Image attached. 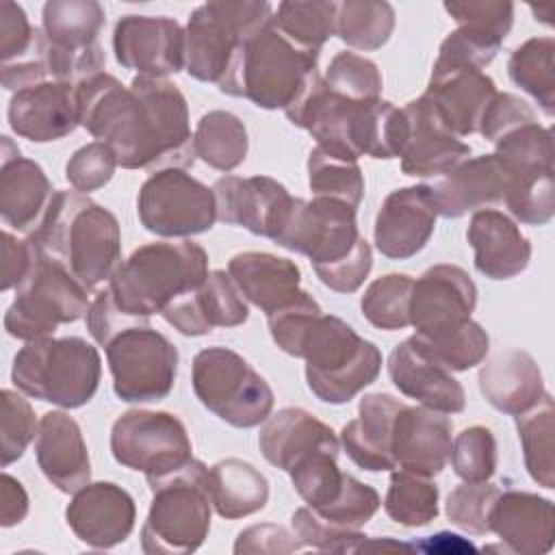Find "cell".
Here are the masks:
<instances>
[{
    "mask_svg": "<svg viewBox=\"0 0 555 555\" xmlns=\"http://www.w3.org/2000/svg\"><path fill=\"white\" fill-rule=\"evenodd\" d=\"M87 291L59 258L35 241L33 264L4 312V330L26 343L52 336L59 325L87 314L91 306Z\"/></svg>",
    "mask_w": 555,
    "mask_h": 555,
    "instance_id": "obj_9",
    "label": "cell"
},
{
    "mask_svg": "<svg viewBox=\"0 0 555 555\" xmlns=\"http://www.w3.org/2000/svg\"><path fill=\"white\" fill-rule=\"evenodd\" d=\"M295 358L306 360V382L312 395L332 405L351 401L382 371L377 345L343 319L323 312L304 327Z\"/></svg>",
    "mask_w": 555,
    "mask_h": 555,
    "instance_id": "obj_6",
    "label": "cell"
},
{
    "mask_svg": "<svg viewBox=\"0 0 555 555\" xmlns=\"http://www.w3.org/2000/svg\"><path fill=\"white\" fill-rule=\"evenodd\" d=\"M477 306V286L457 264H434L414 280L410 325L421 338H434L464 325Z\"/></svg>",
    "mask_w": 555,
    "mask_h": 555,
    "instance_id": "obj_17",
    "label": "cell"
},
{
    "mask_svg": "<svg viewBox=\"0 0 555 555\" xmlns=\"http://www.w3.org/2000/svg\"><path fill=\"white\" fill-rule=\"evenodd\" d=\"M35 455L46 479L65 494L78 492L91 479V460L80 425L67 412L52 410L41 416Z\"/></svg>",
    "mask_w": 555,
    "mask_h": 555,
    "instance_id": "obj_29",
    "label": "cell"
},
{
    "mask_svg": "<svg viewBox=\"0 0 555 555\" xmlns=\"http://www.w3.org/2000/svg\"><path fill=\"white\" fill-rule=\"evenodd\" d=\"M317 50L297 46L271 22L236 50L219 91L267 111H286L317 74Z\"/></svg>",
    "mask_w": 555,
    "mask_h": 555,
    "instance_id": "obj_5",
    "label": "cell"
},
{
    "mask_svg": "<svg viewBox=\"0 0 555 555\" xmlns=\"http://www.w3.org/2000/svg\"><path fill=\"white\" fill-rule=\"evenodd\" d=\"M416 347L436 360L440 366L447 371H468L475 364L483 362L490 349V338L488 332L473 319H468L464 325L444 332L434 338H421V336H410Z\"/></svg>",
    "mask_w": 555,
    "mask_h": 555,
    "instance_id": "obj_46",
    "label": "cell"
},
{
    "mask_svg": "<svg viewBox=\"0 0 555 555\" xmlns=\"http://www.w3.org/2000/svg\"><path fill=\"white\" fill-rule=\"evenodd\" d=\"M35 258V241L15 238L11 232H2V291L17 288L26 278Z\"/></svg>",
    "mask_w": 555,
    "mask_h": 555,
    "instance_id": "obj_63",
    "label": "cell"
},
{
    "mask_svg": "<svg viewBox=\"0 0 555 555\" xmlns=\"http://www.w3.org/2000/svg\"><path fill=\"white\" fill-rule=\"evenodd\" d=\"M104 22V9L95 0H50L43 4V56L50 78L80 85L102 74L106 56L98 37Z\"/></svg>",
    "mask_w": 555,
    "mask_h": 555,
    "instance_id": "obj_12",
    "label": "cell"
},
{
    "mask_svg": "<svg viewBox=\"0 0 555 555\" xmlns=\"http://www.w3.org/2000/svg\"><path fill=\"white\" fill-rule=\"evenodd\" d=\"M152 503L141 527V548L150 555H184L197 551L210 531L212 501L208 466L191 460L182 468L147 479Z\"/></svg>",
    "mask_w": 555,
    "mask_h": 555,
    "instance_id": "obj_7",
    "label": "cell"
},
{
    "mask_svg": "<svg viewBox=\"0 0 555 555\" xmlns=\"http://www.w3.org/2000/svg\"><path fill=\"white\" fill-rule=\"evenodd\" d=\"M78 104L80 126L124 169H184L197 158L186 100L167 78L134 76L124 87L102 72L78 85Z\"/></svg>",
    "mask_w": 555,
    "mask_h": 555,
    "instance_id": "obj_1",
    "label": "cell"
},
{
    "mask_svg": "<svg viewBox=\"0 0 555 555\" xmlns=\"http://www.w3.org/2000/svg\"><path fill=\"white\" fill-rule=\"evenodd\" d=\"M340 447H323L299 457L286 473L297 490V494L308 503V507L319 509L327 505L340 490L345 473L338 468Z\"/></svg>",
    "mask_w": 555,
    "mask_h": 555,
    "instance_id": "obj_48",
    "label": "cell"
},
{
    "mask_svg": "<svg viewBox=\"0 0 555 555\" xmlns=\"http://www.w3.org/2000/svg\"><path fill=\"white\" fill-rule=\"evenodd\" d=\"M9 124L17 137L33 143H50L80 126L78 85L48 78L13 93Z\"/></svg>",
    "mask_w": 555,
    "mask_h": 555,
    "instance_id": "obj_21",
    "label": "cell"
},
{
    "mask_svg": "<svg viewBox=\"0 0 555 555\" xmlns=\"http://www.w3.org/2000/svg\"><path fill=\"white\" fill-rule=\"evenodd\" d=\"M2 169H0V215L2 221L17 232H33L52 197L54 189L41 165L20 154L9 137H2Z\"/></svg>",
    "mask_w": 555,
    "mask_h": 555,
    "instance_id": "obj_26",
    "label": "cell"
},
{
    "mask_svg": "<svg viewBox=\"0 0 555 555\" xmlns=\"http://www.w3.org/2000/svg\"><path fill=\"white\" fill-rule=\"evenodd\" d=\"M102 360L80 336L28 340L13 358L11 379L28 397L59 408H82L100 386Z\"/></svg>",
    "mask_w": 555,
    "mask_h": 555,
    "instance_id": "obj_8",
    "label": "cell"
},
{
    "mask_svg": "<svg viewBox=\"0 0 555 555\" xmlns=\"http://www.w3.org/2000/svg\"><path fill=\"white\" fill-rule=\"evenodd\" d=\"M336 7L338 2L325 0H286L273 11V26L308 50H321V46L336 35Z\"/></svg>",
    "mask_w": 555,
    "mask_h": 555,
    "instance_id": "obj_43",
    "label": "cell"
},
{
    "mask_svg": "<svg viewBox=\"0 0 555 555\" xmlns=\"http://www.w3.org/2000/svg\"><path fill=\"white\" fill-rule=\"evenodd\" d=\"M451 434L453 423L442 412L403 403L392 427L395 468L423 477L438 475L451 457Z\"/></svg>",
    "mask_w": 555,
    "mask_h": 555,
    "instance_id": "obj_23",
    "label": "cell"
},
{
    "mask_svg": "<svg viewBox=\"0 0 555 555\" xmlns=\"http://www.w3.org/2000/svg\"><path fill=\"white\" fill-rule=\"evenodd\" d=\"M163 319L184 336H204L215 327H236L247 321L249 308L228 271H208L206 280L173 299Z\"/></svg>",
    "mask_w": 555,
    "mask_h": 555,
    "instance_id": "obj_24",
    "label": "cell"
},
{
    "mask_svg": "<svg viewBox=\"0 0 555 555\" xmlns=\"http://www.w3.org/2000/svg\"><path fill=\"white\" fill-rule=\"evenodd\" d=\"M195 154L219 171L236 169L247 156L245 124L230 111H208L195 128Z\"/></svg>",
    "mask_w": 555,
    "mask_h": 555,
    "instance_id": "obj_38",
    "label": "cell"
},
{
    "mask_svg": "<svg viewBox=\"0 0 555 555\" xmlns=\"http://www.w3.org/2000/svg\"><path fill=\"white\" fill-rule=\"evenodd\" d=\"M293 533L304 546L330 553H358V551H410V544L390 538H369L360 529H343L325 522L312 507H299L293 514Z\"/></svg>",
    "mask_w": 555,
    "mask_h": 555,
    "instance_id": "obj_40",
    "label": "cell"
},
{
    "mask_svg": "<svg viewBox=\"0 0 555 555\" xmlns=\"http://www.w3.org/2000/svg\"><path fill=\"white\" fill-rule=\"evenodd\" d=\"M507 169L496 154L466 158L453 171L431 184V197L440 217L457 219L470 210L503 202Z\"/></svg>",
    "mask_w": 555,
    "mask_h": 555,
    "instance_id": "obj_31",
    "label": "cell"
},
{
    "mask_svg": "<svg viewBox=\"0 0 555 555\" xmlns=\"http://www.w3.org/2000/svg\"><path fill=\"white\" fill-rule=\"evenodd\" d=\"M453 473L464 481H488L496 470V438L483 425L462 429L451 444Z\"/></svg>",
    "mask_w": 555,
    "mask_h": 555,
    "instance_id": "obj_51",
    "label": "cell"
},
{
    "mask_svg": "<svg viewBox=\"0 0 555 555\" xmlns=\"http://www.w3.org/2000/svg\"><path fill=\"white\" fill-rule=\"evenodd\" d=\"M414 280L405 273H388L369 284L360 299L364 319L379 330H403L410 325V295Z\"/></svg>",
    "mask_w": 555,
    "mask_h": 555,
    "instance_id": "obj_47",
    "label": "cell"
},
{
    "mask_svg": "<svg viewBox=\"0 0 555 555\" xmlns=\"http://www.w3.org/2000/svg\"><path fill=\"white\" fill-rule=\"evenodd\" d=\"M501 490L488 481H464L447 496L444 512L449 520L473 533L486 535L490 533V509Z\"/></svg>",
    "mask_w": 555,
    "mask_h": 555,
    "instance_id": "obj_54",
    "label": "cell"
},
{
    "mask_svg": "<svg viewBox=\"0 0 555 555\" xmlns=\"http://www.w3.org/2000/svg\"><path fill=\"white\" fill-rule=\"evenodd\" d=\"M137 321H147V319H134L128 317L113 299L111 291L104 288L95 295L87 310V330L95 338L100 347H104L115 334H119L124 327L137 323Z\"/></svg>",
    "mask_w": 555,
    "mask_h": 555,
    "instance_id": "obj_62",
    "label": "cell"
},
{
    "mask_svg": "<svg viewBox=\"0 0 555 555\" xmlns=\"http://www.w3.org/2000/svg\"><path fill=\"white\" fill-rule=\"evenodd\" d=\"M258 447L269 464L288 470L299 457L314 449L340 447L330 425L304 408H284L267 418L260 429Z\"/></svg>",
    "mask_w": 555,
    "mask_h": 555,
    "instance_id": "obj_35",
    "label": "cell"
},
{
    "mask_svg": "<svg viewBox=\"0 0 555 555\" xmlns=\"http://www.w3.org/2000/svg\"><path fill=\"white\" fill-rule=\"evenodd\" d=\"M494 93V80L481 69L434 63L429 85L423 95L436 104L457 137H468L479 132L481 117Z\"/></svg>",
    "mask_w": 555,
    "mask_h": 555,
    "instance_id": "obj_28",
    "label": "cell"
},
{
    "mask_svg": "<svg viewBox=\"0 0 555 555\" xmlns=\"http://www.w3.org/2000/svg\"><path fill=\"white\" fill-rule=\"evenodd\" d=\"M438 486L431 477L410 470H392L384 509L397 525L425 527L438 516Z\"/></svg>",
    "mask_w": 555,
    "mask_h": 555,
    "instance_id": "obj_42",
    "label": "cell"
},
{
    "mask_svg": "<svg viewBox=\"0 0 555 555\" xmlns=\"http://www.w3.org/2000/svg\"><path fill=\"white\" fill-rule=\"evenodd\" d=\"M193 390L204 408L223 423L249 429L271 416L273 390L236 351L206 347L193 358Z\"/></svg>",
    "mask_w": 555,
    "mask_h": 555,
    "instance_id": "obj_11",
    "label": "cell"
},
{
    "mask_svg": "<svg viewBox=\"0 0 555 555\" xmlns=\"http://www.w3.org/2000/svg\"><path fill=\"white\" fill-rule=\"evenodd\" d=\"M113 50L121 67L165 78L184 67V30L165 15H124L113 30Z\"/></svg>",
    "mask_w": 555,
    "mask_h": 555,
    "instance_id": "obj_18",
    "label": "cell"
},
{
    "mask_svg": "<svg viewBox=\"0 0 555 555\" xmlns=\"http://www.w3.org/2000/svg\"><path fill=\"white\" fill-rule=\"evenodd\" d=\"M488 520L507 553L542 555L553 548L555 512L544 496L522 490L499 492Z\"/></svg>",
    "mask_w": 555,
    "mask_h": 555,
    "instance_id": "obj_25",
    "label": "cell"
},
{
    "mask_svg": "<svg viewBox=\"0 0 555 555\" xmlns=\"http://www.w3.org/2000/svg\"><path fill=\"white\" fill-rule=\"evenodd\" d=\"M475 251V269L490 280H512L531 260V243L514 219L501 210H475L466 230Z\"/></svg>",
    "mask_w": 555,
    "mask_h": 555,
    "instance_id": "obj_30",
    "label": "cell"
},
{
    "mask_svg": "<svg viewBox=\"0 0 555 555\" xmlns=\"http://www.w3.org/2000/svg\"><path fill=\"white\" fill-rule=\"evenodd\" d=\"M538 121L533 108L520 100L514 93H494V98L490 100L481 124H479V132L483 134V139H488L490 143H496L503 134H507L509 130L522 126V124H531Z\"/></svg>",
    "mask_w": 555,
    "mask_h": 555,
    "instance_id": "obj_60",
    "label": "cell"
},
{
    "mask_svg": "<svg viewBox=\"0 0 555 555\" xmlns=\"http://www.w3.org/2000/svg\"><path fill=\"white\" fill-rule=\"evenodd\" d=\"M30 236L87 288L111 280L121 264L117 217L80 191H56Z\"/></svg>",
    "mask_w": 555,
    "mask_h": 555,
    "instance_id": "obj_3",
    "label": "cell"
},
{
    "mask_svg": "<svg viewBox=\"0 0 555 555\" xmlns=\"http://www.w3.org/2000/svg\"><path fill=\"white\" fill-rule=\"evenodd\" d=\"M271 20L273 7L264 0H215L197 7L184 28L186 74L219 85L236 50Z\"/></svg>",
    "mask_w": 555,
    "mask_h": 555,
    "instance_id": "obj_10",
    "label": "cell"
},
{
    "mask_svg": "<svg viewBox=\"0 0 555 555\" xmlns=\"http://www.w3.org/2000/svg\"><path fill=\"white\" fill-rule=\"evenodd\" d=\"M438 210L427 184L401 186L382 202L373 238L382 256L390 260H405L416 256L431 238Z\"/></svg>",
    "mask_w": 555,
    "mask_h": 555,
    "instance_id": "obj_20",
    "label": "cell"
},
{
    "mask_svg": "<svg viewBox=\"0 0 555 555\" xmlns=\"http://www.w3.org/2000/svg\"><path fill=\"white\" fill-rule=\"evenodd\" d=\"M403 401L388 392H369L360 399L358 418L340 429V444L364 470H395L392 427Z\"/></svg>",
    "mask_w": 555,
    "mask_h": 555,
    "instance_id": "obj_32",
    "label": "cell"
},
{
    "mask_svg": "<svg viewBox=\"0 0 555 555\" xmlns=\"http://www.w3.org/2000/svg\"><path fill=\"white\" fill-rule=\"evenodd\" d=\"M208 492L215 512L234 520L260 512L269 501L267 477L238 457H228L208 468Z\"/></svg>",
    "mask_w": 555,
    "mask_h": 555,
    "instance_id": "obj_36",
    "label": "cell"
},
{
    "mask_svg": "<svg viewBox=\"0 0 555 555\" xmlns=\"http://www.w3.org/2000/svg\"><path fill=\"white\" fill-rule=\"evenodd\" d=\"M46 39L43 30L30 26L26 11L11 2H0V59L2 65L43 56Z\"/></svg>",
    "mask_w": 555,
    "mask_h": 555,
    "instance_id": "obj_55",
    "label": "cell"
},
{
    "mask_svg": "<svg viewBox=\"0 0 555 555\" xmlns=\"http://www.w3.org/2000/svg\"><path fill=\"white\" fill-rule=\"evenodd\" d=\"M117 165L119 163L115 152L106 143L93 141L69 156L65 165V178L76 191L91 193L102 189L113 178Z\"/></svg>",
    "mask_w": 555,
    "mask_h": 555,
    "instance_id": "obj_58",
    "label": "cell"
},
{
    "mask_svg": "<svg viewBox=\"0 0 555 555\" xmlns=\"http://www.w3.org/2000/svg\"><path fill=\"white\" fill-rule=\"evenodd\" d=\"M401 111L405 141L399 158L405 176L442 178L470 156V145L460 141L427 95L410 100Z\"/></svg>",
    "mask_w": 555,
    "mask_h": 555,
    "instance_id": "obj_16",
    "label": "cell"
},
{
    "mask_svg": "<svg viewBox=\"0 0 555 555\" xmlns=\"http://www.w3.org/2000/svg\"><path fill=\"white\" fill-rule=\"evenodd\" d=\"M325 82L332 91L353 102L379 100L384 87L377 65L356 52H338L327 65Z\"/></svg>",
    "mask_w": 555,
    "mask_h": 555,
    "instance_id": "obj_50",
    "label": "cell"
},
{
    "mask_svg": "<svg viewBox=\"0 0 555 555\" xmlns=\"http://www.w3.org/2000/svg\"><path fill=\"white\" fill-rule=\"evenodd\" d=\"M304 544L297 540L295 533L280 525H251L243 529L234 542V553H267V555H284L295 553Z\"/></svg>",
    "mask_w": 555,
    "mask_h": 555,
    "instance_id": "obj_61",
    "label": "cell"
},
{
    "mask_svg": "<svg viewBox=\"0 0 555 555\" xmlns=\"http://www.w3.org/2000/svg\"><path fill=\"white\" fill-rule=\"evenodd\" d=\"M65 520L74 535L93 548H111L124 542L137 520L134 499L113 481H95L74 492Z\"/></svg>",
    "mask_w": 555,
    "mask_h": 555,
    "instance_id": "obj_22",
    "label": "cell"
},
{
    "mask_svg": "<svg viewBox=\"0 0 555 555\" xmlns=\"http://www.w3.org/2000/svg\"><path fill=\"white\" fill-rule=\"evenodd\" d=\"M39 423L30 403L15 390L4 388L0 392V455L2 466L13 464L37 438Z\"/></svg>",
    "mask_w": 555,
    "mask_h": 555,
    "instance_id": "obj_52",
    "label": "cell"
},
{
    "mask_svg": "<svg viewBox=\"0 0 555 555\" xmlns=\"http://www.w3.org/2000/svg\"><path fill=\"white\" fill-rule=\"evenodd\" d=\"M507 74L548 117L555 113V41L551 37H533L518 46L507 61Z\"/></svg>",
    "mask_w": 555,
    "mask_h": 555,
    "instance_id": "obj_39",
    "label": "cell"
},
{
    "mask_svg": "<svg viewBox=\"0 0 555 555\" xmlns=\"http://www.w3.org/2000/svg\"><path fill=\"white\" fill-rule=\"evenodd\" d=\"M444 11L457 26H466L496 39H505L514 24V4L509 0H453Z\"/></svg>",
    "mask_w": 555,
    "mask_h": 555,
    "instance_id": "obj_56",
    "label": "cell"
},
{
    "mask_svg": "<svg viewBox=\"0 0 555 555\" xmlns=\"http://www.w3.org/2000/svg\"><path fill=\"white\" fill-rule=\"evenodd\" d=\"M477 382L486 401L509 416L527 412L546 392L538 362L522 349H505L490 358Z\"/></svg>",
    "mask_w": 555,
    "mask_h": 555,
    "instance_id": "obj_34",
    "label": "cell"
},
{
    "mask_svg": "<svg viewBox=\"0 0 555 555\" xmlns=\"http://www.w3.org/2000/svg\"><path fill=\"white\" fill-rule=\"evenodd\" d=\"M28 514V494L24 486L11 477L9 473H2L0 477V525L13 527L22 522Z\"/></svg>",
    "mask_w": 555,
    "mask_h": 555,
    "instance_id": "obj_64",
    "label": "cell"
},
{
    "mask_svg": "<svg viewBox=\"0 0 555 555\" xmlns=\"http://www.w3.org/2000/svg\"><path fill=\"white\" fill-rule=\"evenodd\" d=\"M507 169V167H505ZM503 204L514 219L527 225H544L555 215L553 171H509Z\"/></svg>",
    "mask_w": 555,
    "mask_h": 555,
    "instance_id": "obj_45",
    "label": "cell"
},
{
    "mask_svg": "<svg viewBox=\"0 0 555 555\" xmlns=\"http://www.w3.org/2000/svg\"><path fill=\"white\" fill-rule=\"evenodd\" d=\"M321 306L312 299V295H308L306 291L291 304H286L284 308L267 314V323H269V332L273 343L288 356L297 353V345L301 338L304 327L308 325V321L317 314H321Z\"/></svg>",
    "mask_w": 555,
    "mask_h": 555,
    "instance_id": "obj_59",
    "label": "cell"
},
{
    "mask_svg": "<svg viewBox=\"0 0 555 555\" xmlns=\"http://www.w3.org/2000/svg\"><path fill=\"white\" fill-rule=\"evenodd\" d=\"M494 147L509 171H553V134L538 121L509 130Z\"/></svg>",
    "mask_w": 555,
    "mask_h": 555,
    "instance_id": "obj_49",
    "label": "cell"
},
{
    "mask_svg": "<svg viewBox=\"0 0 555 555\" xmlns=\"http://www.w3.org/2000/svg\"><path fill=\"white\" fill-rule=\"evenodd\" d=\"M184 423L171 412L130 410L111 427V453L117 464L145 479L169 475L193 460Z\"/></svg>",
    "mask_w": 555,
    "mask_h": 555,
    "instance_id": "obj_14",
    "label": "cell"
},
{
    "mask_svg": "<svg viewBox=\"0 0 555 555\" xmlns=\"http://www.w3.org/2000/svg\"><path fill=\"white\" fill-rule=\"evenodd\" d=\"M395 30V9L384 0H345L336 7V35L356 50H379Z\"/></svg>",
    "mask_w": 555,
    "mask_h": 555,
    "instance_id": "obj_41",
    "label": "cell"
},
{
    "mask_svg": "<svg viewBox=\"0 0 555 555\" xmlns=\"http://www.w3.org/2000/svg\"><path fill=\"white\" fill-rule=\"evenodd\" d=\"M212 193L219 221L267 238L275 236L293 204L286 186L269 176H223L212 184Z\"/></svg>",
    "mask_w": 555,
    "mask_h": 555,
    "instance_id": "obj_19",
    "label": "cell"
},
{
    "mask_svg": "<svg viewBox=\"0 0 555 555\" xmlns=\"http://www.w3.org/2000/svg\"><path fill=\"white\" fill-rule=\"evenodd\" d=\"M501 43L503 41L492 35L457 26V30L449 33L440 43L436 65H462L483 69L494 61Z\"/></svg>",
    "mask_w": 555,
    "mask_h": 555,
    "instance_id": "obj_57",
    "label": "cell"
},
{
    "mask_svg": "<svg viewBox=\"0 0 555 555\" xmlns=\"http://www.w3.org/2000/svg\"><path fill=\"white\" fill-rule=\"evenodd\" d=\"M228 273L241 295L271 314L295 301L304 291L299 267L282 256L269 251H241L230 258Z\"/></svg>",
    "mask_w": 555,
    "mask_h": 555,
    "instance_id": "obj_33",
    "label": "cell"
},
{
    "mask_svg": "<svg viewBox=\"0 0 555 555\" xmlns=\"http://www.w3.org/2000/svg\"><path fill=\"white\" fill-rule=\"evenodd\" d=\"M113 390L126 403L165 399L178 375L176 345L147 321H137L115 334L106 345Z\"/></svg>",
    "mask_w": 555,
    "mask_h": 555,
    "instance_id": "obj_13",
    "label": "cell"
},
{
    "mask_svg": "<svg viewBox=\"0 0 555 555\" xmlns=\"http://www.w3.org/2000/svg\"><path fill=\"white\" fill-rule=\"evenodd\" d=\"M518 440L522 444L525 466L531 479L546 488H555V460H553V434H555V403L548 392L529 408L527 412L514 416Z\"/></svg>",
    "mask_w": 555,
    "mask_h": 555,
    "instance_id": "obj_37",
    "label": "cell"
},
{
    "mask_svg": "<svg viewBox=\"0 0 555 555\" xmlns=\"http://www.w3.org/2000/svg\"><path fill=\"white\" fill-rule=\"evenodd\" d=\"M308 186L314 197L340 199L353 208L364 197V178L358 160L336 156L319 145L308 154Z\"/></svg>",
    "mask_w": 555,
    "mask_h": 555,
    "instance_id": "obj_44",
    "label": "cell"
},
{
    "mask_svg": "<svg viewBox=\"0 0 555 555\" xmlns=\"http://www.w3.org/2000/svg\"><path fill=\"white\" fill-rule=\"evenodd\" d=\"M388 375L399 392L416 399L429 410L457 414L466 408V392L462 384L451 375V371L425 356L412 338H405L390 351Z\"/></svg>",
    "mask_w": 555,
    "mask_h": 555,
    "instance_id": "obj_27",
    "label": "cell"
},
{
    "mask_svg": "<svg viewBox=\"0 0 555 555\" xmlns=\"http://www.w3.org/2000/svg\"><path fill=\"white\" fill-rule=\"evenodd\" d=\"M141 225L158 236H193L217 221L212 186L208 189L184 169H158L139 189Z\"/></svg>",
    "mask_w": 555,
    "mask_h": 555,
    "instance_id": "obj_15",
    "label": "cell"
},
{
    "mask_svg": "<svg viewBox=\"0 0 555 555\" xmlns=\"http://www.w3.org/2000/svg\"><path fill=\"white\" fill-rule=\"evenodd\" d=\"M271 241L304 254L317 278L336 293L358 291L373 267V251L360 236L356 208L340 199L312 197L306 202L293 197Z\"/></svg>",
    "mask_w": 555,
    "mask_h": 555,
    "instance_id": "obj_2",
    "label": "cell"
},
{
    "mask_svg": "<svg viewBox=\"0 0 555 555\" xmlns=\"http://www.w3.org/2000/svg\"><path fill=\"white\" fill-rule=\"evenodd\" d=\"M208 275V256L193 241H156L134 249L111 275L115 304L134 319L160 314Z\"/></svg>",
    "mask_w": 555,
    "mask_h": 555,
    "instance_id": "obj_4",
    "label": "cell"
},
{
    "mask_svg": "<svg viewBox=\"0 0 555 555\" xmlns=\"http://www.w3.org/2000/svg\"><path fill=\"white\" fill-rule=\"evenodd\" d=\"M379 505L382 501L373 486L362 483L356 477L345 473L338 494L327 505L314 512L330 525H336L343 529H360L375 516Z\"/></svg>",
    "mask_w": 555,
    "mask_h": 555,
    "instance_id": "obj_53",
    "label": "cell"
}]
</instances>
